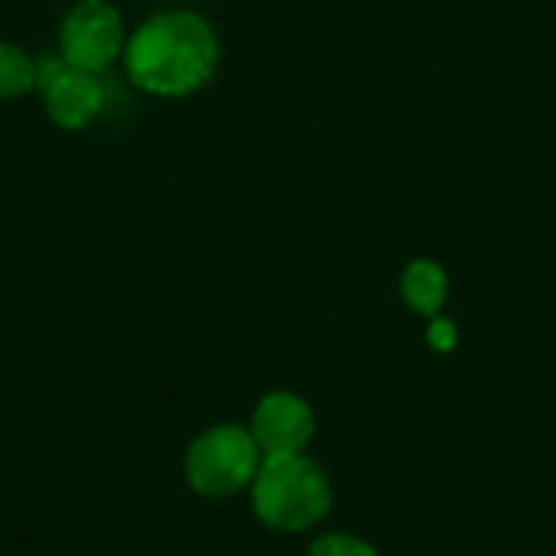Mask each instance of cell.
<instances>
[{"mask_svg":"<svg viewBox=\"0 0 556 556\" xmlns=\"http://www.w3.org/2000/svg\"><path fill=\"white\" fill-rule=\"evenodd\" d=\"M218 59L222 49L212 23L189 10L143 20L124 49L130 81L160 98H182L208 85Z\"/></svg>","mask_w":556,"mask_h":556,"instance_id":"obj_1","label":"cell"},{"mask_svg":"<svg viewBox=\"0 0 556 556\" xmlns=\"http://www.w3.org/2000/svg\"><path fill=\"white\" fill-rule=\"evenodd\" d=\"M254 511L277 531H303L329 511V482L300 453L267 456L254 479Z\"/></svg>","mask_w":556,"mask_h":556,"instance_id":"obj_2","label":"cell"},{"mask_svg":"<svg viewBox=\"0 0 556 556\" xmlns=\"http://www.w3.org/2000/svg\"><path fill=\"white\" fill-rule=\"evenodd\" d=\"M261 472V446L241 427H215L202 433L186 456V476L202 495H231Z\"/></svg>","mask_w":556,"mask_h":556,"instance_id":"obj_3","label":"cell"},{"mask_svg":"<svg viewBox=\"0 0 556 556\" xmlns=\"http://www.w3.org/2000/svg\"><path fill=\"white\" fill-rule=\"evenodd\" d=\"M59 55L81 72H104L124 52V23L108 0H78L59 29Z\"/></svg>","mask_w":556,"mask_h":556,"instance_id":"obj_4","label":"cell"},{"mask_svg":"<svg viewBox=\"0 0 556 556\" xmlns=\"http://www.w3.org/2000/svg\"><path fill=\"white\" fill-rule=\"evenodd\" d=\"M36 68H39L36 88L42 91L49 117L62 130H81L98 117V111L104 104L98 75L68 65L62 55H42L36 62Z\"/></svg>","mask_w":556,"mask_h":556,"instance_id":"obj_5","label":"cell"},{"mask_svg":"<svg viewBox=\"0 0 556 556\" xmlns=\"http://www.w3.org/2000/svg\"><path fill=\"white\" fill-rule=\"evenodd\" d=\"M313 410L296 394H267L254 410L251 437L267 456H293L313 440Z\"/></svg>","mask_w":556,"mask_h":556,"instance_id":"obj_6","label":"cell"},{"mask_svg":"<svg viewBox=\"0 0 556 556\" xmlns=\"http://www.w3.org/2000/svg\"><path fill=\"white\" fill-rule=\"evenodd\" d=\"M446 270L437 261H414L401 277V293L407 306L420 316H437L446 303Z\"/></svg>","mask_w":556,"mask_h":556,"instance_id":"obj_7","label":"cell"},{"mask_svg":"<svg viewBox=\"0 0 556 556\" xmlns=\"http://www.w3.org/2000/svg\"><path fill=\"white\" fill-rule=\"evenodd\" d=\"M39 81L36 59L13 42H0V98H20Z\"/></svg>","mask_w":556,"mask_h":556,"instance_id":"obj_8","label":"cell"},{"mask_svg":"<svg viewBox=\"0 0 556 556\" xmlns=\"http://www.w3.org/2000/svg\"><path fill=\"white\" fill-rule=\"evenodd\" d=\"M309 556H378L368 544L355 541V538H342V534H332V538H323L313 544Z\"/></svg>","mask_w":556,"mask_h":556,"instance_id":"obj_9","label":"cell"},{"mask_svg":"<svg viewBox=\"0 0 556 556\" xmlns=\"http://www.w3.org/2000/svg\"><path fill=\"white\" fill-rule=\"evenodd\" d=\"M430 342H433V349L450 352V349L456 345V329H453V323H450V319H437V323L430 326Z\"/></svg>","mask_w":556,"mask_h":556,"instance_id":"obj_10","label":"cell"}]
</instances>
